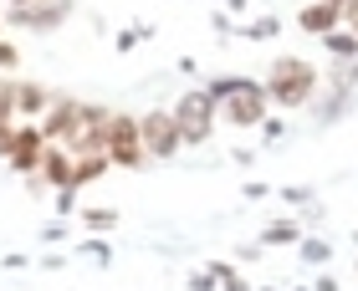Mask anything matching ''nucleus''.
<instances>
[{
    "label": "nucleus",
    "instance_id": "nucleus-12",
    "mask_svg": "<svg viewBox=\"0 0 358 291\" xmlns=\"http://www.w3.org/2000/svg\"><path fill=\"white\" fill-rule=\"evenodd\" d=\"M10 6H31V0H10Z\"/></svg>",
    "mask_w": 358,
    "mask_h": 291
},
{
    "label": "nucleus",
    "instance_id": "nucleus-8",
    "mask_svg": "<svg viewBox=\"0 0 358 291\" xmlns=\"http://www.w3.org/2000/svg\"><path fill=\"white\" fill-rule=\"evenodd\" d=\"M10 107H21V112H41V107H46V92H41V87H15V92H10Z\"/></svg>",
    "mask_w": 358,
    "mask_h": 291
},
{
    "label": "nucleus",
    "instance_id": "nucleus-9",
    "mask_svg": "<svg viewBox=\"0 0 358 291\" xmlns=\"http://www.w3.org/2000/svg\"><path fill=\"white\" fill-rule=\"evenodd\" d=\"M328 46H333L338 57H353V52H358V41H353V36H343V31H328Z\"/></svg>",
    "mask_w": 358,
    "mask_h": 291
},
{
    "label": "nucleus",
    "instance_id": "nucleus-2",
    "mask_svg": "<svg viewBox=\"0 0 358 291\" xmlns=\"http://www.w3.org/2000/svg\"><path fill=\"white\" fill-rule=\"evenodd\" d=\"M215 97H225V118L251 128L266 118V87H251V82H220Z\"/></svg>",
    "mask_w": 358,
    "mask_h": 291
},
{
    "label": "nucleus",
    "instance_id": "nucleus-1",
    "mask_svg": "<svg viewBox=\"0 0 358 291\" xmlns=\"http://www.w3.org/2000/svg\"><path fill=\"white\" fill-rule=\"evenodd\" d=\"M313 87H317V72L307 67L302 57H282L266 77V97L282 103V107H302L307 97H313Z\"/></svg>",
    "mask_w": 358,
    "mask_h": 291
},
{
    "label": "nucleus",
    "instance_id": "nucleus-11",
    "mask_svg": "<svg viewBox=\"0 0 358 291\" xmlns=\"http://www.w3.org/2000/svg\"><path fill=\"white\" fill-rule=\"evenodd\" d=\"M10 61H15V52H10V46H0V67H10Z\"/></svg>",
    "mask_w": 358,
    "mask_h": 291
},
{
    "label": "nucleus",
    "instance_id": "nucleus-7",
    "mask_svg": "<svg viewBox=\"0 0 358 291\" xmlns=\"http://www.w3.org/2000/svg\"><path fill=\"white\" fill-rule=\"evenodd\" d=\"M41 158H46V133L21 128V133H15V149H10V164H15V169H36Z\"/></svg>",
    "mask_w": 358,
    "mask_h": 291
},
{
    "label": "nucleus",
    "instance_id": "nucleus-4",
    "mask_svg": "<svg viewBox=\"0 0 358 291\" xmlns=\"http://www.w3.org/2000/svg\"><path fill=\"white\" fill-rule=\"evenodd\" d=\"M174 123L185 143H205L210 138V123H215V92H189L185 103L174 107Z\"/></svg>",
    "mask_w": 358,
    "mask_h": 291
},
{
    "label": "nucleus",
    "instance_id": "nucleus-5",
    "mask_svg": "<svg viewBox=\"0 0 358 291\" xmlns=\"http://www.w3.org/2000/svg\"><path fill=\"white\" fill-rule=\"evenodd\" d=\"M143 128V149H149V158H169L179 143H185V133H179V123H174V112H149V118H138Z\"/></svg>",
    "mask_w": 358,
    "mask_h": 291
},
{
    "label": "nucleus",
    "instance_id": "nucleus-6",
    "mask_svg": "<svg viewBox=\"0 0 358 291\" xmlns=\"http://www.w3.org/2000/svg\"><path fill=\"white\" fill-rule=\"evenodd\" d=\"M343 0H317V6L302 10V26L313 31V36H328V31H338V21H343Z\"/></svg>",
    "mask_w": 358,
    "mask_h": 291
},
{
    "label": "nucleus",
    "instance_id": "nucleus-10",
    "mask_svg": "<svg viewBox=\"0 0 358 291\" xmlns=\"http://www.w3.org/2000/svg\"><path fill=\"white\" fill-rule=\"evenodd\" d=\"M15 149V128H10V112H0V154Z\"/></svg>",
    "mask_w": 358,
    "mask_h": 291
},
{
    "label": "nucleus",
    "instance_id": "nucleus-3",
    "mask_svg": "<svg viewBox=\"0 0 358 291\" xmlns=\"http://www.w3.org/2000/svg\"><path fill=\"white\" fill-rule=\"evenodd\" d=\"M108 158H113V164H128V169H138L143 158H149V149H143V128L134 118H123V112H113V123H108Z\"/></svg>",
    "mask_w": 358,
    "mask_h": 291
}]
</instances>
